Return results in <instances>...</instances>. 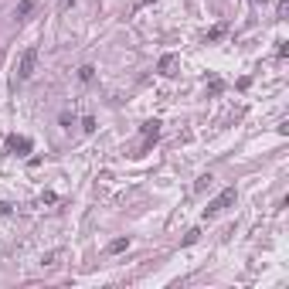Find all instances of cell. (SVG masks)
Segmentation results:
<instances>
[{"label":"cell","mask_w":289,"mask_h":289,"mask_svg":"<svg viewBox=\"0 0 289 289\" xmlns=\"http://www.w3.org/2000/svg\"><path fill=\"white\" fill-rule=\"evenodd\" d=\"M174 65H177V58H174V55H163V58H160V75H174Z\"/></svg>","instance_id":"6"},{"label":"cell","mask_w":289,"mask_h":289,"mask_svg":"<svg viewBox=\"0 0 289 289\" xmlns=\"http://www.w3.org/2000/svg\"><path fill=\"white\" fill-rule=\"evenodd\" d=\"M82 130L85 133H95V119H92V116H89V119H82Z\"/></svg>","instance_id":"12"},{"label":"cell","mask_w":289,"mask_h":289,"mask_svg":"<svg viewBox=\"0 0 289 289\" xmlns=\"http://www.w3.org/2000/svg\"><path fill=\"white\" fill-rule=\"evenodd\" d=\"M224 34V28H221V24H218V28H211V31H208V41H218V37H221Z\"/></svg>","instance_id":"9"},{"label":"cell","mask_w":289,"mask_h":289,"mask_svg":"<svg viewBox=\"0 0 289 289\" xmlns=\"http://www.w3.org/2000/svg\"><path fill=\"white\" fill-rule=\"evenodd\" d=\"M157 136H160V122H157V119L143 122V150H147L150 143H157Z\"/></svg>","instance_id":"4"},{"label":"cell","mask_w":289,"mask_h":289,"mask_svg":"<svg viewBox=\"0 0 289 289\" xmlns=\"http://www.w3.org/2000/svg\"><path fill=\"white\" fill-rule=\"evenodd\" d=\"M211 184V174H204V177H197V184H194V191H204V187Z\"/></svg>","instance_id":"10"},{"label":"cell","mask_w":289,"mask_h":289,"mask_svg":"<svg viewBox=\"0 0 289 289\" xmlns=\"http://www.w3.org/2000/svg\"><path fill=\"white\" fill-rule=\"evenodd\" d=\"M197 235H201V232H197V228H191V232L184 235V245H194V242H197Z\"/></svg>","instance_id":"11"},{"label":"cell","mask_w":289,"mask_h":289,"mask_svg":"<svg viewBox=\"0 0 289 289\" xmlns=\"http://www.w3.org/2000/svg\"><path fill=\"white\" fill-rule=\"evenodd\" d=\"M4 150H7L10 157H28L31 150H34V143H31L28 136H7V143H4Z\"/></svg>","instance_id":"2"},{"label":"cell","mask_w":289,"mask_h":289,"mask_svg":"<svg viewBox=\"0 0 289 289\" xmlns=\"http://www.w3.org/2000/svg\"><path fill=\"white\" fill-rule=\"evenodd\" d=\"M72 4H75V0H61V10H68V7H72Z\"/></svg>","instance_id":"13"},{"label":"cell","mask_w":289,"mask_h":289,"mask_svg":"<svg viewBox=\"0 0 289 289\" xmlns=\"http://www.w3.org/2000/svg\"><path fill=\"white\" fill-rule=\"evenodd\" d=\"M78 78H82V82H92V78H95V68L92 65H82V68H78Z\"/></svg>","instance_id":"7"},{"label":"cell","mask_w":289,"mask_h":289,"mask_svg":"<svg viewBox=\"0 0 289 289\" xmlns=\"http://www.w3.org/2000/svg\"><path fill=\"white\" fill-rule=\"evenodd\" d=\"M143 4H153V0H143Z\"/></svg>","instance_id":"14"},{"label":"cell","mask_w":289,"mask_h":289,"mask_svg":"<svg viewBox=\"0 0 289 289\" xmlns=\"http://www.w3.org/2000/svg\"><path fill=\"white\" fill-rule=\"evenodd\" d=\"M34 7H37V0H20L17 7H14V20H28Z\"/></svg>","instance_id":"5"},{"label":"cell","mask_w":289,"mask_h":289,"mask_svg":"<svg viewBox=\"0 0 289 289\" xmlns=\"http://www.w3.org/2000/svg\"><path fill=\"white\" fill-rule=\"evenodd\" d=\"M122 249H130V238H116V242H109V252H122Z\"/></svg>","instance_id":"8"},{"label":"cell","mask_w":289,"mask_h":289,"mask_svg":"<svg viewBox=\"0 0 289 289\" xmlns=\"http://www.w3.org/2000/svg\"><path fill=\"white\" fill-rule=\"evenodd\" d=\"M259 4H265V0H259Z\"/></svg>","instance_id":"15"},{"label":"cell","mask_w":289,"mask_h":289,"mask_svg":"<svg viewBox=\"0 0 289 289\" xmlns=\"http://www.w3.org/2000/svg\"><path fill=\"white\" fill-rule=\"evenodd\" d=\"M235 204V187H224L221 194L215 197V201H211V204L204 208V218H215V215H221L224 208H232Z\"/></svg>","instance_id":"1"},{"label":"cell","mask_w":289,"mask_h":289,"mask_svg":"<svg viewBox=\"0 0 289 289\" xmlns=\"http://www.w3.org/2000/svg\"><path fill=\"white\" fill-rule=\"evenodd\" d=\"M34 65H37V48H28V51L20 55V61H17V78L20 82L34 75Z\"/></svg>","instance_id":"3"}]
</instances>
